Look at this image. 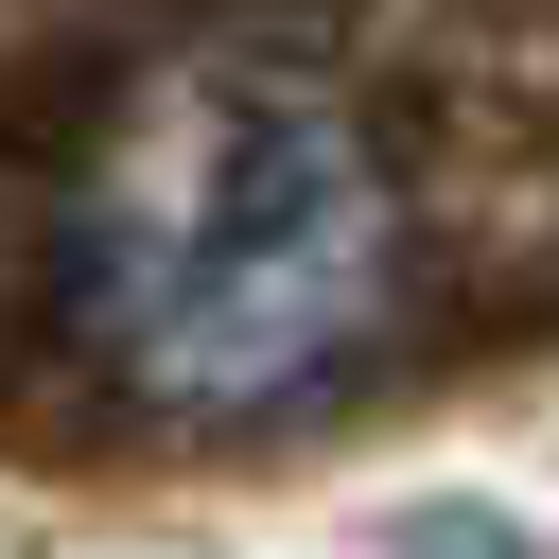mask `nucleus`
I'll list each match as a JSON object with an SVG mask.
<instances>
[{"instance_id": "nucleus-1", "label": "nucleus", "mask_w": 559, "mask_h": 559, "mask_svg": "<svg viewBox=\"0 0 559 559\" xmlns=\"http://www.w3.org/2000/svg\"><path fill=\"white\" fill-rule=\"evenodd\" d=\"M122 227H140V332H175V367H280L367 280V192L297 140V105H192L122 175Z\"/></svg>"}]
</instances>
